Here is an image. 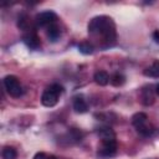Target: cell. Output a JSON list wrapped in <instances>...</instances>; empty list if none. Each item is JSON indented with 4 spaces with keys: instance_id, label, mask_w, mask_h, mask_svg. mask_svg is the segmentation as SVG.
Here are the masks:
<instances>
[{
    "instance_id": "1",
    "label": "cell",
    "mask_w": 159,
    "mask_h": 159,
    "mask_svg": "<svg viewBox=\"0 0 159 159\" xmlns=\"http://www.w3.org/2000/svg\"><path fill=\"white\" fill-rule=\"evenodd\" d=\"M88 34L94 37H101L104 47L111 46L116 41V27L111 17L101 15L93 17L88 24Z\"/></svg>"
},
{
    "instance_id": "2",
    "label": "cell",
    "mask_w": 159,
    "mask_h": 159,
    "mask_svg": "<svg viewBox=\"0 0 159 159\" xmlns=\"http://www.w3.org/2000/svg\"><path fill=\"white\" fill-rule=\"evenodd\" d=\"M132 124L135 127L137 132L144 137H149L154 132L153 125L148 122V116L143 112H138L132 117Z\"/></svg>"
},
{
    "instance_id": "3",
    "label": "cell",
    "mask_w": 159,
    "mask_h": 159,
    "mask_svg": "<svg viewBox=\"0 0 159 159\" xmlns=\"http://www.w3.org/2000/svg\"><path fill=\"white\" fill-rule=\"evenodd\" d=\"M63 92V88L55 83V84H51L48 88H46L41 96V103L45 106V107H53L57 104L58 102V97L60 94Z\"/></svg>"
},
{
    "instance_id": "4",
    "label": "cell",
    "mask_w": 159,
    "mask_h": 159,
    "mask_svg": "<svg viewBox=\"0 0 159 159\" xmlns=\"http://www.w3.org/2000/svg\"><path fill=\"white\" fill-rule=\"evenodd\" d=\"M2 83H4V87L6 89V92L11 96V97H20L22 96L24 93V89H22V86L19 81V78L16 76H12V75H7L4 77L2 80Z\"/></svg>"
},
{
    "instance_id": "5",
    "label": "cell",
    "mask_w": 159,
    "mask_h": 159,
    "mask_svg": "<svg viewBox=\"0 0 159 159\" xmlns=\"http://www.w3.org/2000/svg\"><path fill=\"white\" fill-rule=\"evenodd\" d=\"M116 153H117V142L107 140V142H101V147L98 148L97 155L101 159H108L113 157Z\"/></svg>"
},
{
    "instance_id": "6",
    "label": "cell",
    "mask_w": 159,
    "mask_h": 159,
    "mask_svg": "<svg viewBox=\"0 0 159 159\" xmlns=\"http://www.w3.org/2000/svg\"><path fill=\"white\" fill-rule=\"evenodd\" d=\"M56 20H57V15L51 10L42 11L36 15V24L39 26H51Z\"/></svg>"
},
{
    "instance_id": "7",
    "label": "cell",
    "mask_w": 159,
    "mask_h": 159,
    "mask_svg": "<svg viewBox=\"0 0 159 159\" xmlns=\"http://www.w3.org/2000/svg\"><path fill=\"white\" fill-rule=\"evenodd\" d=\"M25 45L31 50H37L40 47V39L35 32H29L22 37Z\"/></svg>"
},
{
    "instance_id": "8",
    "label": "cell",
    "mask_w": 159,
    "mask_h": 159,
    "mask_svg": "<svg viewBox=\"0 0 159 159\" xmlns=\"http://www.w3.org/2000/svg\"><path fill=\"white\" fill-rule=\"evenodd\" d=\"M98 137L101 138V142H107V140H116V134L111 127H102L98 129Z\"/></svg>"
},
{
    "instance_id": "9",
    "label": "cell",
    "mask_w": 159,
    "mask_h": 159,
    "mask_svg": "<svg viewBox=\"0 0 159 159\" xmlns=\"http://www.w3.org/2000/svg\"><path fill=\"white\" fill-rule=\"evenodd\" d=\"M73 109L77 113H86L88 111V106H87L86 101L83 99V97L77 96L73 98Z\"/></svg>"
},
{
    "instance_id": "10",
    "label": "cell",
    "mask_w": 159,
    "mask_h": 159,
    "mask_svg": "<svg viewBox=\"0 0 159 159\" xmlns=\"http://www.w3.org/2000/svg\"><path fill=\"white\" fill-rule=\"evenodd\" d=\"M93 80H94V82L97 84L106 86V84H108V82H109L111 78H109V75L106 71H97L94 73V76H93Z\"/></svg>"
},
{
    "instance_id": "11",
    "label": "cell",
    "mask_w": 159,
    "mask_h": 159,
    "mask_svg": "<svg viewBox=\"0 0 159 159\" xmlns=\"http://www.w3.org/2000/svg\"><path fill=\"white\" fill-rule=\"evenodd\" d=\"M143 73L148 77H159V61H154L149 67H147Z\"/></svg>"
},
{
    "instance_id": "12",
    "label": "cell",
    "mask_w": 159,
    "mask_h": 159,
    "mask_svg": "<svg viewBox=\"0 0 159 159\" xmlns=\"http://www.w3.org/2000/svg\"><path fill=\"white\" fill-rule=\"evenodd\" d=\"M60 35H61V31H60V27L57 25L53 24V25L48 26V29H47V37H48L50 41H52V42L57 41Z\"/></svg>"
},
{
    "instance_id": "13",
    "label": "cell",
    "mask_w": 159,
    "mask_h": 159,
    "mask_svg": "<svg viewBox=\"0 0 159 159\" xmlns=\"http://www.w3.org/2000/svg\"><path fill=\"white\" fill-rule=\"evenodd\" d=\"M142 102L145 106H149V104H152L154 102V97H153V92H152L150 87L142 91Z\"/></svg>"
},
{
    "instance_id": "14",
    "label": "cell",
    "mask_w": 159,
    "mask_h": 159,
    "mask_svg": "<svg viewBox=\"0 0 159 159\" xmlns=\"http://www.w3.org/2000/svg\"><path fill=\"white\" fill-rule=\"evenodd\" d=\"M1 155H2V159H16L17 158V152L12 147H5L2 149Z\"/></svg>"
},
{
    "instance_id": "15",
    "label": "cell",
    "mask_w": 159,
    "mask_h": 159,
    "mask_svg": "<svg viewBox=\"0 0 159 159\" xmlns=\"http://www.w3.org/2000/svg\"><path fill=\"white\" fill-rule=\"evenodd\" d=\"M124 81H125V77H124L123 75H120V73L113 75V76L111 77V80H109V82H111L113 86H116V87L122 86V84L124 83Z\"/></svg>"
},
{
    "instance_id": "16",
    "label": "cell",
    "mask_w": 159,
    "mask_h": 159,
    "mask_svg": "<svg viewBox=\"0 0 159 159\" xmlns=\"http://www.w3.org/2000/svg\"><path fill=\"white\" fill-rule=\"evenodd\" d=\"M78 50L83 55H91L93 52V46L89 42H81L78 45Z\"/></svg>"
},
{
    "instance_id": "17",
    "label": "cell",
    "mask_w": 159,
    "mask_h": 159,
    "mask_svg": "<svg viewBox=\"0 0 159 159\" xmlns=\"http://www.w3.org/2000/svg\"><path fill=\"white\" fill-rule=\"evenodd\" d=\"M27 24H29V21H27V17H26V16H21V17H19V22H17V25H19L20 29L26 30Z\"/></svg>"
},
{
    "instance_id": "18",
    "label": "cell",
    "mask_w": 159,
    "mask_h": 159,
    "mask_svg": "<svg viewBox=\"0 0 159 159\" xmlns=\"http://www.w3.org/2000/svg\"><path fill=\"white\" fill-rule=\"evenodd\" d=\"M46 158H47V155L45 153H36L34 157V159H46Z\"/></svg>"
},
{
    "instance_id": "19",
    "label": "cell",
    "mask_w": 159,
    "mask_h": 159,
    "mask_svg": "<svg viewBox=\"0 0 159 159\" xmlns=\"http://www.w3.org/2000/svg\"><path fill=\"white\" fill-rule=\"evenodd\" d=\"M153 39H154V41H155L157 43H159V31H158V30L154 31V34H153Z\"/></svg>"
},
{
    "instance_id": "20",
    "label": "cell",
    "mask_w": 159,
    "mask_h": 159,
    "mask_svg": "<svg viewBox=\"0 0 159 159\" xmlns=\"http://www.w3.org/2000/svg\"><path fill=\"white\" fill-rule=\"evenodd\" d=\"M155 93L159 96V84H157V87H155Z\"/></svg>"
},
{
    "instance_id": "21",
    "label": "cell",
    "mask_w": 159,
    "mask_h": 159,
    "mask_svg": "<svg viewBox=\"0 0 159 159\" xmlns=\"http://www.w3.org/2000/svg\"><path fill=\"white\" fill-rule=\"evenodd\" d=\"M46 159H56V157H53V155H47Z\"/></svg>"
}]
</instances>
